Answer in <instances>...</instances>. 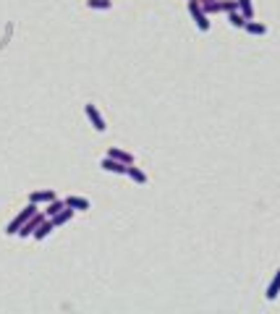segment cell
Returning a JSON list of instances; mask_svg holds the SVG:
<instances>
[{"instance_id":"cell-1","label":"cell","mask_w":280,"mask_h":314,"mask_svg":"<svg viewBox=\"0 0 280 314\" xmlns=\"http://www.w3.org/2000/svg\"><path fill=\"white\" fill-rule=\"evenodd\" d=\"M34 212H37V204H34V202H29V207H27V209H21V212H19L14 220H11V223H8L6 233H8V236H16L19 230H21V225H24V223H27V220H29Z\"/></svg>"},{"instance_id":"cell-2","label":"cell","mask_w":280,"mask_h":314,"mask_svg":"<svg viewBox=\"0 0 280 314\" xmlns=\"http://www.w3.org/2000/svg\"><path fill=\"white\" fill-rule=\"evenodd\" d=\"M189 14L194 16L199 32H209V19H207V14H204V8L199 6V0H189Z\"/></svg>"},{"instance_id":"cell-3","label":"cell","mask_w":280,"mask_h":314,"mask_svg":"<svg viewBox=\"0 0 280 314\" xmlns=\"http://www.w3.org/2000/svg\"><path fill=\"white\" fill-rule=\"evenodd\" d=\"M45 223V215H37V212H34L29 220H27V223L24 225H21V230H19V233L16 236H21V238H27V236H32L34 233V230H37L40 225Z\"/></svg>"},{"instance_id":"cell-4","label":"cell","mask_w":280,"mask_h":314,"mask_svg":"<svg viewBox=\"0 0 280 314\" xmlns=\"http://www.w3.org/2000/svg\"><path fill=\"white\" fill-rule=\"evenodd\" d=\"M84 113H87V118L92 121V126H95V131H105L108 126H105V121H102V115H100V110L95 108V105H84Z\"/></svg>"},{"instance_id":"cell-5","label":"cell","mask_w":280,"mask_h":314,"mask_svg":"<svg viewBox=\"0 0 280 314\" xmlns=\"http://www.w3.org/2000/svg\"><path fill=\"white\" fill-rule=\"evenodd\" d=\"M102 170H110V173H121V176H126V170H128V165L126 162H121V160H115V157H105L102 160Z\"/></svg>"},{"instance_id":"cell-6","label":"cell","mask_w":280,"mask_h":314,"mask_svg":"<svg viewBox=\"0 0 280 314\" xmlns=\"http://www.w3.org/2000/svg\"><path fill=\"white\" fill-rule=\"evenodd\" d=\"M55 199V191H32L29 194V202L34 204H50Z\"/></svg>"},{"instance_id":"cell-7","label":"cell","mask_w":280,"mask_h":314,"mask_svg":"<svg viewBox=\"0 0 280 314\" xmlns=\"http://www.w3.org/2000/svg\"><path fill=\"white\" fill-rule=\"evenodd\" d=\"M267 301H275L277 296H280V270L275 272V277H272V280H270V285H267Z\"/></svg>"},{"instance_id":"cell-8","label":"cell","mask_w":280,"mask_h":314,"mask_svg":"<svg viewBox=\"0 0 280 314\" xmlns=\"http://www.w3.org/2000/svg\"><path fill=\"white\" fill-rule=\"evenodd\" d=\"M126 176L131 178V181H136V183H147V173H144V170H139V168H134V162H131V165H128Z\"/></svg>"},{"instance_id":"cell-9","label":"cell","mask_w":280,"mask_h":314,"mask_svg":"<svg viewBox=\"0 0 280 314\" xmlns=\"http://www.w3.org/2000/svg\"><path fill=\"white\" fill-rule=\"evenodd\" d=\"M63 202L74 209H89V199H81V196H66Z\"/></svg>"},{"instance_id":"cell-10","label":"cell","mask_w":280,"mask_h":314,"mask_svg":"<svg viewBox=\"0 0 280 314\" xmlns=\"http://www.w3.org/2000/svg\"><path fill=\"white\" fill-rule=\"evenodd\" d=\"M238 11L243 14V19H246V21L254 19V6H251V0H238Z\"/></svg>"},{"instance_id":"cell-11","label":"cell","mask_w":280,"mask_h":314,"mask_svg":"<svg viewBox=\"0 0 280 314\" xmlns=\"http://www.w3.org/2000/svg\"><path fill=\"white\" fill-rule=\"evenodd\" d=\"M53 228H55V225H53V220H50V223H42V225H40L37 230H34L32 236L37 238V241H42V238H48V236H50V230H53Z\"/></svg>"},{"instance_id":"cell-12","label":"cell","mask_w":280,"mask_h":314,"mask_svg":"<svg viewBox=\"0 0 280 314\" xmlns=\"http://www.w3.org/2000/svg\"><path fill=\"white\" fill-rule=\"evenodd\" d=\"M243 29H246L249 34H256V37H259V34H267V27H264V24H256L254 19L246 21V27H243Z\"/></svg>"},{"instance_id":"cell-13","label":"cell","mask_w":280,"mask_h":314,"mask_svg":"<svg viewBox=\"0 0 280 314\" xmlns=\"http://www.w3.org/2000/svg\"><path fill=\"white\" fill-rule=\"evenodd\" d=\"M108 155H110V157H115V160H121V162H126V165H131V162H134V155L123 152V149H110Z\"/></svg>"},{"instance_id":"cell-14","label":"cell","mask_w":280,"mask_h":314,"mask_svg":"<svg viewBox=\"0 0 280 314\" xmlns=\"http://www.w3.org/2000/svg\"><path fill=\"white\" fill-rule=\"evenodd\" d=\"M61 209H66V202H61V199H53L50 204H48V209H45V215L48 217H53V215H58Z\"/></svg>"},{"instance_id":"cell-15","label":"cell","mask_w":280,"mask_h":314,"mask_svg":"<svg viewBox=\"0 0 280 314\" xmlns=\"http://www.w3.org/2000/svg\"><path fill=\"white\" fill-rule=\"evenodd\" d=\"M230 24L233 27H238V29H243V27H246V19H243V14H238V11H230Z\"/></svg>"},{"instance_id":"cell-16","label":"cell","mask_w":280,"mask_h":314,"mask_svg":"<svg viewBox=\"0 0 280 314\" xmlns=\"http://www.w3.org/2000/svg\"><path fill=\"white\" fill-rule=\"evenodd\" d=\"M87 6L89 8H97V11H108L113 3H110V0H87Z\"/></svg>"}]
</instances>
